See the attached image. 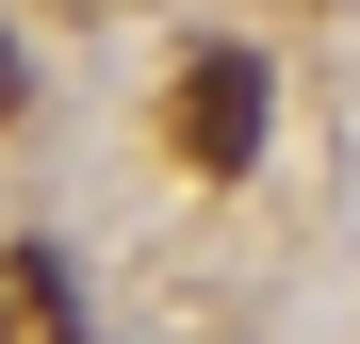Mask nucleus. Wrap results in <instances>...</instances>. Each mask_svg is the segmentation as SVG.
<instances>
[{
    "label": "nucleus",
    "instance_id": "obj_1",
    "mask_svg": "<svg viewBox=\"0 0 360 344\" xmlns=\"http://www.w3.org/2000/svg\"><path fill=\"white\" fill-rule=\"evenodd\" d=\"M262 98H278V82H262V49H197V66L164 82V148L197 164V181H229V164L262 148Z\"/></svg>",
    "mask_w": 360,
    "mask_h": 344
},
{
    "label": "nucleus",
    "instance_id": "obj_2",
    "mask_svg": "<svg viewBox=\"0 0 360 344\" xmlns=\"http://www.w3.org/2000/svg\"><path fill=\"white\" fill-rule=\"evenodd\" d=\"M66 328V246H0V344H49Z\"/></svg>",
    "mask_w": 360,
    "mask_h": 344
},
{
    "label": "nucleus",
    "instance_id": "obj_3",
    "mask_svg": "<svg viewBox=\"0 0 360 344\" xmlns=\"http://www.w3.org/2000/svg\"><path fill=\"white\" fill-rule=\"evenodd\" d=\"M17 98H33V66H17V33H0V115H17Z\"/></svg>",
    "mask_w": 360,
    "mask_h": 344
}]
</instances>
